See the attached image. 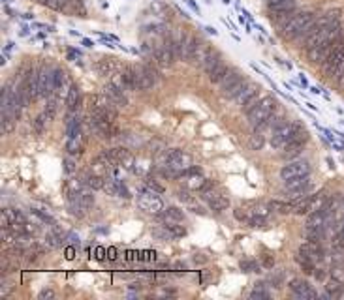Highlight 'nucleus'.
Wrapping results in <instances>:
<instances>
[{
  "instance_id": "f257e3e1",
  "label": "nucleus",
  "mask_w": 344,
  "mask_h": 300,
  "mask_svg": "<svg viewBox=\"0 0 344 300\" xmlns=\"http://www.w3.org/2000/svg\"><path fill=\"white\" fill-rule=\"evenodd\" d=\"M275 111H276V101L273 100L271 96H265V98H262L260 105H258L252 113H248V124L256 130V128H260Z\"/></svg>"
},
{
  "instance_id": "f03ea898",
  "label": "nucleus",
  "mask_w": 344,
  "mask_h": 300,
  "mask_svg": "<svg viewBox=\"0 0 344 300\" xmlns=\"http://www.w3.org/2000/svg\"><path fill=\"white\" fill-rule=\"evenodd\" d=\"M201 199L205 201L207 205H209V208L215 212H222L226 210L229 207V199L224 195V193H220L215 189V182L211 184L209 180H207L205 188L201 189Z\"/></svg>"
},
{
  "instance_id": "7ed1b4c3",
  "label": "nucleus",
  "mask_w": 344,
  "mask_h": 300,
  "mask_svg": "<svg viewBox=\"0 0 344 300\" xmlns=\"http://www.w3.org/2000/svg\"><path fill=\"white\" fill-rule=\"evenodd\" d=\"M138 207L143 212L156 214V216H160L162 212H164V203H162V199L154 191H150L147 186L141 188V193H139V197H138Z\"/></svg>"
},
{
  "instance_id": "20e7f679",
  "label": "nucleus",
  "mask_w": 344,
  "mask_h": 300,
  "mask_svg": "<svg viewBox=\"0 0 344 300\" xmlns=\"http://www.w3.org/2000/svg\"><path fill=\"white\" fill-rule=\"evenodd\" d=\"M55 69L51 64L40 66V98H49L55 94Z\"/></svg>"
},
{
  "instance_id": "39448f33",
  "label": "nucleus",
  "mask_w": 344,
  "mask_h": 300,
  "mask_svg": "<svg viewBox=\"0 0 344 300\" xmlns=\"http://www.w3.org/2000/svg\"><path fill=\"white\" fill-rule=\"evenodd\" d=\"M299 128H301V124H299V122L282 124V126L276 130L275 134L271 135V146H273V148H284V146L290 143V139L294 137V134L297 132Z\"/></svg>"
},
{
  "instance_id": "423d86ee",
  "label": "nucleus",
  "mask_w": 344,
  "mask_h": 300,
  "mask_svg": "<svg viewBox=\"0 0 344 300\" xmlns=\"http://www.w3.org/2000/svg\"><path fill=\"white\" fill-rule=\"evenodd\" d=\"M305 175H310V165L309 162H305V160H292V162H288L286 165H282V169H280V178L282 180L305 177Z\"/></svg>"
},
{
  "instance_id": "0eeeda50",
  "label": "nucleus",
  "mask_w": 344,
  "mask_h": 300,
  "mask_svg": "<svg viewBox=\"0 0 344 300\" xmlns=\"http://www.w3.org/2000/svg\"><path fill=\"white\" fill-rule=\"evenodd\" d=\"M168 167H172L175 171H181L184 177V171L188 169V167H192V158L190 154H186L183 150H170L168 152Z\"/></svg>"
},
{
  "instance_id": "6e6552de",
  "label": "nucleus",
  "mask_w": 344,
  "mask_h": 300,
  "mask_svg": "<svg viewBox=\"0 0 344 300\" xmlns=\"http://www.w3.org/2000/svg\"><path fill=\"white\" fill-rule=\"evenodd\" d=\"M105 158H109V160H113L117 162L121 167H124V169H132L134 167V156L132 152L124 148V146H117V148H111V150H105L102 152Z\"/></svg>"
},
{
  "instance_id": "1a4fd4ad",
  "label": "nucleus",
  "mask_w": 344,
  "mask_h": 300,
  "mask_svg": "<svg viewBox=\"0 0 344 300\" xmlns=\"http://www.w3.org/2000/svg\"><path fill=\"white\" fill-rule=\"evenodd\" d=\"M290 291L297 299H318V293L312 289V285L309 281H305V279H292L290 281Z\"/></svg>"
},
{
  "instance_id": "9d476101",
  "label": "nucleus",
  "mask_w": 344,
  "mask_h": 300,
  "mask_svg": "<svg viewBox=\"0 0 344 300\" xmlns=\"http://www.w3.org/2000/svg\"><path fill=\"white\" fill-rule=\"evenodd\" d=\"M299 252H301L303 255H307L309 259H312L314 263H316V261H320L321 257H323V248H321V242H312V240H309V242L301 244Z\"/></svg>"
},
{
  "instance_id": "9b49d317",
  "label": "nucleus",
  "mask_w": 344,
  "mask_h": 300,
  "mask_svg": "<svg viewBox=\"0 0 344 300\" xmlns=\"http://www.w3.org/2000/svg\"><path fill=\"white\" fill-rule=\"evenodd\" d=\"M241 79H245V77H243V73L237 69V68H229V71L226 73V77L218 83V85H220V90H222V94H224L226 90L231 89L233 85H237Z\"/></svg>"
},
{
  "instance_id": "f8f14e48",
  "label": "nucleus",
  "mask_w": 344,
  "mask_h": 300,
  "mask_svg": "<svg viewBox=\"0 0 344 300\" xmlns=\"http://www.w3.org/2000/svg\"><path fill=\"white\" fill-rule=\"evenodd\" d=\"M66 107H68V113H77L81 107V90L77 85H72V89L68 92V98H66Z\"/></svg>"
},
{
  "instance_id": "ddd939ff",
  "label": "nucleus",
  "mask_w": 344,
  "mask_h": 300,
  "mask_svg": "<svg viewBox=\"0 0 344 300\" xmlns=\"http://www.w3.org/2000/svg\"><path fill=\"white\" fill-rule=\"evenodd\" d=\"M282 124H286L284 116H280V115H275V113H273V115H271V116H269V118H267V120L260 126V128H256V130H258V132H262V134H264V132H271V134H275V132L280 128V126H282Z\"/></svg>"
},
{
  "instance_id": "4468645a",
  "label": "nucleus",
  "mask_w": 344,
  "mask_h": 300,
  "mask_svg": "<svg viewBox=\"0 0 344 300\" xmlns=\"http://www.w3.org/2000/svg\"><path fill=\"white\" fill-rule=\"evenodd\" d=\"M160 218L164 220V223H183L184 212L181 208H177V207H168V208H164Z\"/></svg>"
},
{
  "instance_id": "2eb2a0df",
  "label": "nucleus",
  "mask_w": 344,
  "mask_h": 300,
  "mask_svg": "<svg viewBox=\"0 0 344 300\" xmlns=\"http://www.w3.org/2000/svg\"><path fill=\"white\" fill-rule=\"evenodd\" d=\"M222 58H224V56H222V53H220L218 49H215V47L209 51V55H207L205 62H203V66H201L207 75H209V73L215 69V66H217V64L220 62V60H222Z\"/></svg>"
},
{
  "instance_id": "dca6fc26",
  "label": "nucleus",
  "mask_w": 344,
  "mask_h": 300,
  "mask_svg": "<svg viewBox=\"0 0 344 300\" xmlns=\"http://www.w3.org/2000/svg\"><path fill=\"white\" fill-rule=\"evenodd\" d=\"M229 68H231V66H228V64L224 62V58H222L217 66H215V69L209 73V81H211V83H217V85H218L222 79L226 77V73L229 71Z\"/></svg>"
},
{
  "instance_id": "f3484780",
  "label": "nucleus",
  "mask_w": 344,
  "mask_h": 300,
  "mask_svg": "<svg viewBox=\"0 0 344 300\" xmlns=\"http://www.w3.org/2000/svg\"><path fill=\"white\" fill-rule=\"evenodd\" d=\"M66 150H68L70 156H79L81 152H83V134L68 137V141H66Z\"/></svg>"
},
{
  "instance_id": "a211bd4d",
  "label": "nucleus",
  "mask_w": 344,
  "mask_h": 300,
  "mask_svg": "<svg viewBox=\"0 0 344 300\" xmlns=\"http://www.w3.org/2000/svg\"><path fill=\"white\" fill-rule=\"evenodd\" d=\"M105 94L113 100L115 105H126V98H124V90L117 89L113 87L111 83H107V87H105Z\"/></svg>"
},
{
  "instance_id": "6ab92c4d",
  "label": "nucleus",
  "mask_w": 344,
  "mask_h": 300,
  "mask_svg": "<svg viewBox=\"0 0 344 300\" xmlns=\"http://www.w3.org/2000/svg\"><path fill=\"white\" fill-rule=\"evenodd\" d=\"M121 73H123V81H124L126 90H136V69H134V66H123Z\"/></svg>"
},
{
  "instance_id": "aec40b11",
  "label": "nucleus",
  "mask_w": 344,
  "mask_h": 300,
  "mask_svg": "<svg viewBox=\"0 0 344 300\" xmlns=\"http://www.w3.org/2000/svg\"><path fill=\"white\" fill-rule=\"evenodd\" d=\"M258 90H260V87L248 81V85H246V87H245V89L241 90V94H239V96L235 98V101H237V103H241V105H243V103H246V101L250 100L252 96H256V94H258Z\"/></svg>"
},
{
  "instance_id": "412c9836",
  "label": "nucleus",
  "mask_w": 344,
  "mask_h": 300,
  "mask_svg": "<svg viewBox=\"0 0 344 300\" xmlns=\"http://www.w3.org/2000/svg\"><path fill=\"white\" fill-rule=\"evenodd\" d=\"M15 116H6V115H0V132L2 135H10L15 130Z\"/></svg>"
},
{
  "instance_id": "4be33fe9",
  "label": "nucleus",
  "mask_w": 344,
  "mask_h": 300,
  "mask_svg": "<svg viewBox=\"0 0 344 300\" xmlns=\"http://www.w3.org/2000/svg\"><path fill=\"white\" fill-rule=\"evenodd\" d=\"M205 184H207V180L201 173H196V175H190V177H188V188L190 189H199V191H201V189L205 188Z\"/></svg>"
},
{
  "instance_id": "5701e85b",
  "label": "nucleus",
  "mask_w": 344,
  "mask_h": 300,
  "mask_svg": "<svg viewBox=\"0 0 344 300\" xmlns=\"http://www.w3.org/2000/svg\"><path fill=\"white\" fill-rule=\"evenodd\" d=\"M265 145V135L262 134V132H254L252 135H250V141H248V146H250V150H262Z\"/></svg>"
},
{
  "instance_id": "b1692460",
  "label": "nucleus",
  "mask_w": 344,
  "mask_h": 300,
  "mask_svg": "<svg viewBox=\"0 0 344 300\" xmlns=\"http://www.w3.org/2000/svg\"><path fill=\"white\" fill-rule=\"evenodd\" d=\"M246 85H248V81H246V79H241V81H239L237 85H233V87H231L229 90H226V92H224L222 96H224V98H229V100H235V98H237V96L241 94V90L245 89Z\"/></svg>"
},
{
  "instance_id": "393cba45",
  "label": "nucleus",
  "mask_w": 344,
  "mask_h": 300,
  "mask_svg": "<svg viewBox=\"0 0 344 300\" xmlns=\"http://www.w3.org/2000/svg\"><path fill=\"white\" fill-rule=\"evenodd\" d=\"M119 182H121V180H117V178H113V177H105L103 191H105L107 195H115V197H119Z\"/></svg>"
},
{
  "instance_id": "a878e982",
  "label": "nucleus",
  "mask_w": 344,
  "mask_h": 300,
  "mask_svg": "<svg viewBox=\"0 0 344 300\" xmlns=\"http://www.w3.org/2000/svg\"><path fill=\"white\" fill-rule=\"evenodd\" d=\"M85 184L91 189H103V184H105V177H100V175H89Z\"/></svg>"
},
{
  "instance_id": "bb28decb",
  "label": "nucleus",
  "mask_w": 344,
  "mask_h": 300,
  "mask_svg": "<svg viewBox=\"0 0 344 300\" xmlns=\"http://www.w3.org/2000/svg\"><path fill=\"white\" fill-rule=\"evenodd\" d=\"M271 208H276L278 212H282V214H290V212H294V203H282V201H273L271 205H269Z\"/></svg>"
},
{
  "instance_id": "cd10ccee",
  "label": "nucleus",
  "mask_w": 344,
  "mask_h": 300,
  "mask_svg": "<svg viewBox=\"0 0 344 300\" xmlns=\"http://www.w3.org/2000/svg\"><path fill=\"white\" fill-rule=\"evenodd\" d=\"M265 285L264 283H256V289L252 291V293H250V297H248V299L250 300H262V299H269V293H267V291L264 289Z\"/></svg>"
},
{
  "instance_id": "c85d7f7f",
  "label": "nucleus",
  "mask_w": 344,
  "mask_h": 300,
  "mask_svg": "<svg viewBox=\"0 0 344 300\" xmlns=\"http://www.w3.org/2000/svg\"><path fill=\"white\" fill-rule=\"evenodd\" d=\"M166 227L170 229V233L173 234V238H181L186 234V229H184L183 225H179V223H166Z\"/></svg>"
},
{
  "instance_id": "c756f323",
  "label": "nucleus",
  "mask_w": 344,
  "mask_h": 300,
  "mask_svg": "<svg viewBox=\"0 0 344 300\" xmlns=\"http://www.w3.org/2000/svg\"><path fill=\"white\" fill-rule=\"evenodd\" d=\"M152 236H156L158 240H173V234L170 233V229L166 225L162 229H152Z\"/></svg>"
},
{
  "instance_id": "7c9ffc66",
  "label": "nucleus",
  "mask_w": 344,
  "mask_h": 300,
  "mask_svg": "<svg viewBox=\"0 0 344 300\" xmlns=\"http://www.w3.org/2000/svg\"><path fill=\"white\" fill-rule=\"evenodd\" d=\"M239 267H241V270H245V272H260V265H258L256 261H250V259L241 261Z\"/></svg>"
},
{
  "instance_id": "2f4dec72",
  "label": "nucleus",
  "mask_w": 344,
  "mask_h": 300,
  "mask_svg": "<svg viewBox=\"0 0 344 300\" xmlns=\"http://www.w3.org/2000/svg\"><path fill=\"white\" fill-rule=\"evenodd\" d=\"M46 240H47V246H49V248H60V246H62V234L47 233Z\"/></svg>"
},
{
  "instance_id": "473e14b6",
  "label": "nucleus",
  "mask_w": 344,
  "mask_h": 300,
  "mask_svg": "<svg viewBox=\"0 0 344 300\" xmlns=\"http://www.w3.org/2000/svg\"><path fill=\"white\" fill-rule=\"evenodd\" d=\"M303 150V145H286L284 146V158H297Z\"/></svg>"
},
{
  "instance_id": "72a5a7b5",
  "label": "nucleus",
  "mask_w": 344,
  "mask_h": 300,
  "mask_svg": "<svg viewBox=\"0 0 344 300\" xmlns=\"http://www.w3.org/2000/svg\"><path fill=\"white\" fill-rule=\"evenodd\" d=\"M260 101H262V98H258V94H256V96H252V98L246 101V103H243V111L246 113V115H248V113H252L254 109L260 105Z\"/></svg>"
},
{
  "instance_id": "f704fd0d",
  "label": "nucleus",
  "mask_w": 344,
  "mask_h": 300,
  "mask_svg": "<svg viewBox=\"0 0 344 300\" xmlns=\"http://www.w3.org/2000/svg\"><path fill=\"white\" fill-rule=\"evenodd\" d=\"M246 223H248L250 227H254V229H256V227H264V225H265V216L252 214V216H250V220H248Z\"/></svg>"
},
{
  "instance_id": "c9c22d12",
  "label": "nucleus",
  "mask_w": 344,
  "mask_h": 300,
  "mask_svg": "<svg viewBox=\"0 0 344 300\" xmlns=\"http://www.w3.org/2000/svg\"><path fill=\"white\" fill-rule=\"evenodd\" d=\"M145 186H147V188H149L150 191H154V193H164V188H162L158 182H154L152 178H149V180L145 182Z\"/></svg>"
},
{
  "instance_id": "e433bc0d",
  "label": "nucleus",
  "mask_w": 344,
  "mask_h": 300,
  "mask_svg": "<svg viewBox=\"0 0 344 300\" xmlns=\"http://www.w3.org/2000/svg\"><path fill=\"white\" fill-rule=\"evenodd\" d=\"M0 225H2V229H10V225H12V220L6 210H2V214H0Z\"/></svg>"
},
{
  "instance_id": "4c0bfd02",
  "label": "nucleus",
  "mask_w": 344,
  "mask_h": 300,
  "mask_svg": "<svg viewBox=\"0 0 344 300\" xmlns=\"http://www.w3.org/2000/svg\"><path fill=\"white\" fill-rule=\"evenodd\" d=\"M282 279H284V272H282V270L276 272V274H271V283H273L275 287H280V285H282Z\"/></svg>"
},
{
  "instance_id": "58836bf2",
  "label": "nucleus",
  "mask_w": 344,
  "mask_h": 300,
  "mask_svg": "<svg viewBox=\"0 0 344 300\" xmlns=\"http://www.w3.org/2000/svg\"><path fill=\"white\" fill-rule=\"evenodd\" d=\"M177 195H179V199L183 201V203H186V205H190V203H194V197H192V195H190V193H188L186 189H181V191H179Z\"/></svg>"
},
{
  "instance_id": "ea45409f",
  "label": "nucleus",
  "mask_w": 344,
  "mask_h": 300,
  "mask_svg": "<svg viewBox=\"0 0 344 300\" xmlns=\"http://www.w3.org/2000/svg\"><path fill=\"white\" fill-rule=\"evenodd\" d=\"M119 197H123V199H130V197H132L130 191H128V188L123 184V182H119Z\"/></svg>"
},
{
  "instance_id": "a19ab883",
  "label": "nucleus",
  "mask_w": 344,
  "mask_h": 300,
  "mask_svg": "<svg viewBox=\"0 0 344 300\" xmlns=\"http://www.w3.org/2000/svg\"><path fill=\"white\" fill-rule=\"evenodd\" d=\"M188 207H190V210L194 212V214H199V216H205V214H207L205 208H203V207H199V205H194V203H190Z\"/></svg>"
},
{
  "instance_id": "79ce46f5",
  "label": "nucleus",
  "mask_w": 344,
  "mask_h": 300,
  "mask_svg": "<svg viewBox=\"0 0 344 300\" xmlns=\"http://www.w3.org/2000/svg\"><path fill=\"white\" fill-rule=\"evenodd\" d=\"M34 214H38V216H40V218H42L44 222L51 223V225H55V220H53V218H51L49 214H44V212H40V210H34Z\"/></svg>"
},
{
  "instance_id": "37998d69",
  "label": "nucleus",
  "mask_w": 344,
  "mask_h": 300,
  "mask_svg": "<svg viewBox=\"0 0 344 300\" xmlns=\"http://www.w3.org/2000/svg\"><path fill=\"white\" fill-rule=\"evenodd\" d=\"M53 297H55V293H53L51 289H44L40 295H38V299H53Z\"/></svg>"
},
{
  "instance_id": "c03bdc74",
  "label": "nucleus",
  "mask_w": 344,
  "mask_h": 300,
  "mask_svg": "<svg viewBox=\"0 0 344 300\" xmlns=\"http://www.w3.org/2000/svg\"><path fill=\"white\" fill-rule=\"evenodd\" d=\"M64 169H66V173H70V175H72V173L75 171V163H74L72 160H66V162H64Z\"/></svg>"
},
{
  "instance_id": "a18cd8bd",
  "label": "nucleus",
  "mask_w": 344,
  "mask_h": 300,
  "mask_svg": "<svg viewBox=\"0 0 344 300\" xmlns=\"http://www.w3.org/2000/svg\"><path fill=\"white\" fill-rule=\"evenodd\" d=\"M331 146L335 148V150H339V152H344V143H341V141H337V139H335V141L331 143Z\"/></svg>"
},
{
  "instance_id": "49530a36",
  "label": "nucleus",
  "mask_w": 344,
  "mask_h": 300,
  "mask_svg": "<svg viewBox=\"0 0 344 300\" xmlns=\"http://www.w3.org/2000/svg\"><path fill=\"white\" fill-rule=\"evenodd\" d=\"M299 81H301V87H303V89H309V83H307V77H305L303 73H301V77H299Z\"/></svg>"
},
{
  "instance_id": "de8ad7c7",
  "label": "nucleus",
  "mask_w": 344,
  "mask_h": 300,
  "mask_svg": "<svg viewBox=\"0 0 344 300\" xmlns=\"http://www.w3.org/2000/svg\"><path fill=\"white\" fill-rule=\"evenodd\" d=\"M194 261H196V263H207V257H203V255H194Z\"/></svg>"
},
{
  "instance_id": "09e8293b",
  "label": "nucleus",
  "mask_w": 344,
  "mask_h": 300,
  "mask_svg": "<svg viewBox=\"0 0 344 300\" xmlns=\"http://www.w3.org/2000/svg\"><path fill=\"white\" fill-rule=\"evenodd\" d=\"M264 265H265V267H269V268H271V267H273V265H275V261L267 257V259H265V261H264Z\"/></svg>"
},
{
  "instance_id": "8fccbe9b",
  "label": "nucleus",
  "mask_w": 344,
  "mask_h": 300,
  "mask_svg": "<svg viewBox=\"0 0 344 300\" xmlns=\"http://www.w3.org/2000/svg\"><path fill=\"white\" fill-rule=\"evenodd\" d=\"M310 92H312V94H321V90L316 89V87H312V89H310Z\"/></svg>"
},
{
  "instance_id": "3c124183",
  "label": "nucleus",
  "mask_w": 344,
  "mask_h": 300,
  "mask_svg": "<svg viewBox=\"0 0 344 300\" xmlns=\"http://www.w3.org/2000/svg\"><path fill=\"white\" fill-rule=\"evenodd\" d=\"M327 163H329V167H331V169H335V162H333L331 158H327Z\"/></svg>"
},
{
  "instance_id": "603ef678",
  "label": "nucleus",
  "mask_w": 344,
  "mask_h": 300,
  "mask_svg": "<svg viewBox=\"0 0 344 300\" xmlns=\"http://www.w3.org/2000/svg\"><path fill=\"white\" fill-rule=\"evenodd\" d=\"M307 107H309V109H312V111H316V105H312V103H309V101H307Z\"/></svg>"
},
{
  "instance_id": "864d4df0",
  "label": "nucleus",
  "mask_w": 344,
  "mask_h": 300,
  "mask_svg": "<svg viewBox=\"0 0 344 300\" xmlns=\"http://www.w3.org/2000/svg\"><path fill=\"white\" fill-rule=\"evenodd\" d=\"M130 287H132V289H141V285H139V283H132Z\"/></svg>"
},
{
  "instance_id": "5fc2aeb1",
  "label": "nucleus",
  "mask_w": 344,
  "mask_h": 300,
  "mask_svg": "<svg viewBox=\"0 0 344 300\" xmlns=\"http://www.w3.org/2000/svg\"><path fill=\"white\" fill-rule=\"evenodd\" d=\"M341 122H343V124H344V120H341Z\"/></svg>"
}]
</instances>
